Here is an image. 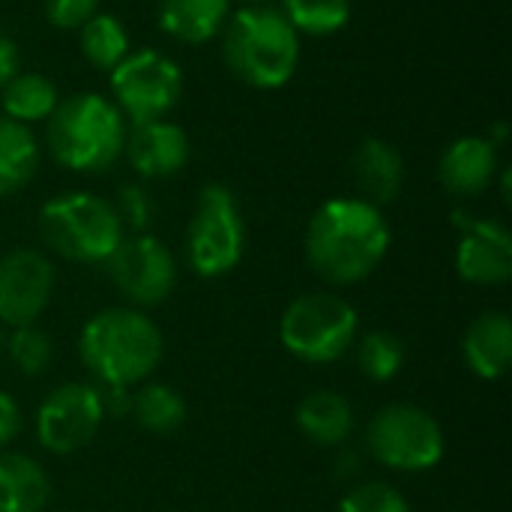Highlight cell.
I'll return each mask as SVG.
<instances>
[{
  "label": "cell",
  "mask_w": 512,
  "mask_h": 512,
  "mask_svg": "<svg viewBox=\"0 0 512 512\" xmlns=\"http://www.w3.org/2000/svg\"><path fill=\"white\" fill-rule=\"evenodd\" d=\"M129 165L144 177H171L189 159V138L171 120L135 123L123 144Z\"/></svg>",
  "instance_id": "5bb4252c"
},
{
  "label": "cell",
  "mask_w": 512,
  "mask_h": 512,
  "mask_svg": "<svg viewBox=\"0 0 512 512\" xmlns=\"http://www.w3.org/2000/svg\"><path fill=\"white\" fill-rule=\"evenodd\" d=\"M54 291V270L45 255L18 249L0 258V321L24 327L39 318Z\"/></svg>",
  "instance_id": "7c38bea8"
},
{
  "label": "cell",
  "mask_w": 512,
  "mask_h": 512,
  "mask_svg": "<svg viewBox=\"0 0 512 512\" xmlns=\"http://www.w3.org/2000/svg\"><path fill=\"white\" fill-rule=\"evenodd\" d=\"M354 183L369 204H390L405 180V162L393 144L384 138H366L351 159Z\"/></svg>",
  "instance_id": "2e32d148"
},
{
  "label": "cell",
  "mask_w": 512,
  "mask_h": 512,
  "mask_svg": "<svg viewBox=\"0 0 512 512\" xmlns=\"http://www.w3.org/2000/svg\"><path fill=\"white\" fill-rule=\"evenodd\" d=\"M246 3H249V6H261L264 0H246Z\"/></svg>",
  "instance_id": "d6a6232c"
},
{
  "label": "cell",
  "mask_w": 512,
  "mask_h": 512,
  "mask_svg": "<svg viewBox=\"0 0 512 512\" xmlns=\"http://www.w3.org/2000/svg\"><path fill=\"white\" fill-rule=\"evenodd\" d=\"M357 363H360L366 378H372V381H393L402 372L405 345L399 342V336H393L387 330H375V333L363 336V342L357 348Z\"/></svg>",
  "instance_id": "484cf974"
},
{
  "label": "cell",
  "mask_w": 512,
  "mask_h": 512,
  "mask_svg": "<svg viewBox=\"0 0 512 512\" xmlns=\"http://www.w3.org/2000/svg\"><path fill=\"white\" fill-rule=\"evenodd\" d=\"M114 210L120 216V225H129L132 231H144L153 222V198L147 195L144 186H135V183L120 186Z\"/></svg>",
  "instance_id": "f1b7e54d"
},
{
  "label": "cell",
  "mask_w": 512,
  "mask_h": 512,
  "mask_svg": "<svg viewBox=\"0 0 512 512\" xmlns=\"http://www.w3.org/2000/svg\"><path fill=\"white\" fill-rule=\"evenodd\" d=\"M126 144V117L99 93L60 99L48 117V150L69 171L96 174L117 162Z\"/></svg>",
  "instance_id": "3957f363"
},
{
  "label": "cell",
  "mask_w": 512,
  "mask_h": 512,
  "mask_svg": "<svg viewBox=\"0 0 512 512\" xmlns=\"http://www.w3.org/2000/svg\"><path fill=\"white\" fill-rule=\"evenodd\" d=\"M105 420L99 387L90 384H63L48 393L39 405L36 435L48 453L66 456L93 441Z\"/></svg>",
  "instance_id": "30bf717a"
},
{
  "label": "cell",
  "mask_w": 512,
  "mask_h": 512,
  "mask_svg": "<svg viewBox=\"0 0 512 512\" xmlns=\"http://www.w3.org/2000/svg\"><path fill=\"white\" fill-rule=\"evenodd\" d=\"M48 501V474L30 456L0 453V512H42Z\"/></svg>",
  "instance_id": "ac0fdd59"
},
{
  "label": "cell",
  "mask_w": 512,
  "mask_h": 512,
  "mask_svg": "<svg viewBox=\"0 0 512 512\" xmlns=\"http://www.w3.org/2000/svg\"><path fill=\"white\" fill-rule=\"evenodd\" d=\"M129 411L135 414L141 429L156 435L177 432L186 420V405L177 396V390H171L168 384H150L141 393H135Z\"/></svg>",
  "instance_id": "cb8c5ba5"
},
{
  "label": "cell",
  "mask_w": 512,
  "mask_h": 512,
  "mask_svg": "<svg viewBox=\"0 0 512 512\" xmlns=\"http://www.w3.org/2000/svg\"><path fill=\"white\" fill-rule=\"evenodd\" d=\"M498 171V147L483 135H468L453 141L441 156V183L462 198L480 195L492 186Z\"/></svg>",
  "instance_id": "9a60e30c"
},
{
  "label": "cell",
  "mask_w": 512,
  "mask_h": 512,
  "mask_svg": "<svg viewBox=\"0 0 512 512\" xmlns=\"http://www.w3.org/2000/svg\"><path fill=\"white\" fill-rule=\"evenodd\" d=\"M339 512H411L408 501L387 483H366V486H357L351 489L342 504Z\"/></svg>",
  "instance_id": "83f0119b"
},
{
  "label": "cell",
  "mask_w": 512,
  "mask_h": 512,
  "mask_svg": "<svg viewBox=\"0 0 512 512\" xmlns=\"http://www.w3.org/2000/svg\"><path fill=\"white\" fill-rule=\"evenodd\" d=\"M279 12L297 33L327 36L348 24L351 0H282Z\"/></svg>",
  "instance_id": "d4e9b609"
},
{
  "label": "cell",
  "mask_w": 512,
  "mask_h": 512,
  "mask_svg": "<svg viewBox=\"0 0 512 512\" xmlns=\"http://www.w3.org/2000/svg\"><path fill=\"white\" fill-rule=\"evenodd\" d=\"M9 357L24 375H39L48 369L54 348H51V339L45 330L24 324V327H15V333L9 339Z\"/></svg>",
  "instance_id": "4316f807"
},
{
  "label": "cell",
  "mask_w": 512,
  "mask_h": 512,
  "mask_svg": "<svg viewBox=\"0 0 512 512\" xmlns=\"http://www.w3.org/2000/svg\"><path fill=\"white\" fill-rule=\"evenodd\" d=\"M111 90L117 99V111L135 123L162 120L183 93L180 66L162 51L141 48L129 51L111 69Z\"/></svg>",
  "instance_id": "9c48e42d"
},
{
  "label": "cell",
  "mask_w": 512,
  "mask_h": 512,
  "mask_svg": "<svg viewBox=\"0 0 512 512\" xmlns=\"http://www.w3.org/2000/svg\"><path fill=\"white\" fill-rule=\"evenodd\" d=\"M465 360L474 369V375L486 381H495L510 369L512 324L504 312H486L468 327Z\"/></svg>",
  "instance_id": "e0dca14e"
},
{
  "label": "cell",
  "mask_w": 512,
  "mask_h": 512,
  "mask_svg": "<svg viewBox=\"0 0 512 512\" xmlns=\"http://www.w3.org/2000/svg\"><path fill=\"white\" fill-rule=\"evenodd\" d=\"M162 357L159 327L135 309H105L81 333V360L108 387L144 381Z\"/></svg>",
  "instance_id": "277c9868"
},
{
  "label": "cell",
  "mask_w": 512,
  "mask_h": 512,
  "mask_svg": "<svg viewBox=\"0 0 512 512\" xmlns=\"http://www.w3.org/2000/svg\"><path fill=\"white\" fill-rule=\"evenodd\" d=\"M99 0H45V15L54 27L78 30L87 18L96 15Z\"/></svg>",
  "instance_id": "f546056e"
},
{
  "label": "cell",
  "mask_w": 512,
  "mask_h": 512,
  "mask_svg": "<svg viewBox=\"0 0 512 512\" xmlns=\"http://www.w3.org/2000/svg\"><path fill=\"white\" fill-rule=\"evenodd\" d=\"M297 426L300 432L321 447H336L342 441H348L351 429H354V411L351 402L333 390H318L309 393L300 408H297Z\"/></svg>",
  "instance_id": "ffe728a7"
},
{
  "label": "cell",
  "mask_w": 512,
  "mask_h": 512,
  "mask_svg": "<svg viewBox=\"0 0 512 512\" xmlns=\"http://www.w3.org/2000/svg\"><path fill=\"white\" fill-rule=\"evenodd\" d=\"M39 165V147L24 123L0 117V195L18 192Z\"/></svg>",
  "instance_id": "7402d4cb"
},
{
  "label": "cell",
  "mask_w": 512,
  "mask_h": 512,
  "mask_svg": "<svg viewBox=\"0 0 512 512\" xmlns=\"http://www.w3.org/2000/svg\"><path fill=\"white\" fill-rule=\"evenodd\" d=\"M18 429H21L18 405H15L6 393H0V447H3L6 441H12V438L18 435Z\"/></svg>",
  "instance_id": "4dcf8cb0"
},
{
  "label": "cell",
  "mask_w": 512,
  "mask_h": 512,
  "mask_svg": "<svg viewBox=\"0 0 512 512\" xmlns=\"http://www.w3.org/2000/svg\"><path fill=\"white\" fill-rule=\"evenodd\" d=\"M390 249L384 213L363 198H333L321 204L306 231L312 270L333 285H354L375 273Z\"/></svg>",
  "instance_id": "6da1fadb"
},
{
  "label": "cell",
  "mask_w": 512,
  "mask_h": 512,
  "mask_svg": "<svg viewBox=\"0 0 512 512\" xmlns=\"http://www.w3.org/2000/svg\"><path fill=\"white\" fill-rule=\"evenodd\" d=\"M0 90H3L0 99H3L6 117L24 126L36 120H48L60 102L54 81L39 72H15Z\"/></svg>",
  "instance_id": "44dd1931"
},
{
  "label": "cell",
  "mask_w": 512,
  "mask_h": 512,
  "mask_svg": "<svg viewBox=\"0 0 512 512\" xmlns=\"http://www.w3.org/2000/svg\"><path fill=\"white\" fill-rule=\"evenodd\" d=\"M222 54L228 69L258 90L291 81L300 60V36L279 9L246 6L225 27Z\"/></svg>",
  "instance_id": "7a4b0ae2"
},
{
  "label": "cell",
  "mask_w": 512,
  "mask_h": 512,
  "mask_svg": "<svg viewBox=\"0 0 512 512\" xmlns=\"http://www.w3.org/2000/svg\"><path fill=\"white\" fill-rule=\"evenodd\" d=\"M366 447L393 471H429L444 456V432L417 405H387L369 423Z\"/></svg>",
  "instance_id": "ba28073f"
},
{
  "label": "cell",
  "mask_w": 512,
  "mask_h": 512,
  "mask_svg": "<svg viewBox=\"0 0 512 512\" xmlns=\"http://www.w3.org/2000/svg\"><path fill=\"white\" fill-rule=\"evenodd\" d=\"M39 234L57 255L81 264H99L108 261L120 246L123 225L114 204L105 198L90 192H69L51 198L39 210Z\"/></svg>",
  "instance_id": "5b68a950"
},
{
  "label": "cell",
  "mask_w": 512,
  "mask_h": 512,
  "mask_svg": "<svg viewBox=\"0 0 512 512\" xmlns=\"http://www.w3.org/2000/svg\"><path fill=\"white\" fill-rule=\"evenodd\" d=\"M228 21V0H162L159 27L186 45L213 39Z\"/></svg>",
  "instance_id": "d6986e66"
},
{
  "label": "cell",
  "mask_w": 512,
  "mask_h": 512,
  "mask_svg": "<svg viewBox=\"0 0 512 512\" xmlns=\"http://www.w3.org/2000/svg\"><path fill=\"white\" fill-rule=\"evenodd\" d=\"M78 42L87 63L108 72L129 54V33L123 21L111 12H96L93 18H87L78 27Z\"/></svg>",
  "instance_id": "603a6c76"
},
{
  "label": "cell",
  "mask_w": 512,
  "mask_h": 512,
  "mask_svg": "<svg viewBox=\"0 0 512 512\" xmlns=\"http://www.w3.org/2000/svg\"><path fill=\"white\" fill-rule=\"evenodd\" d=\"M243 216L228 186L210 183L198 195L195 216L186 234V255L198 276H222L237 267L243 255Z\"/></svg>",
  "instance_id": "52a82bcc"
},
{
  "label": "cell",
  "mask_w": 512,
  "mask_h": 512,
  "mask_svg": "<svg viewBox=\"0 0 512 512\" xmlns=\"http://www.w3.org/2000/svg\"><path fill=\"white\" fill-rule=\"evenodd\" d=\"M462 237L456 246V267L465 282L474 285H504L512 276L510 231L492 219L456 216Z\"/></svg>",
  "instance_id": "4fadbf2b"
},
{
  "label": "cell",
  "mask_w": 512,
  "mask_h": 512,
  "mask_svg": "<svg viewBox=\"0 0 512 512\" xmlns=\"http://www.w3.org/2000/svg\"><path fill=\"white\" fill-rule=\"evenodd\" d=\"M282 345L306 363H333L357 339V312L336 294L297 297L279 324Z\"/></svg>",
  "instance_id": "8992f818"
},
{
  "label": "cell",
  "mask_w": 512,
  "mask_h": 512,
  "mask_svg": "<svg viewBox=\"0 0 512 512\" xmlns=\"http://www.w3.org/2000/svg\"><path fill=\"white\" fill-rule=\"evenodd\" d=\"M0 348H3V333H0Z\"/></svg>",
  "instance_id": "836d02e7"
},
{
  "label": "cell",
  "mask_w": 512,
  "mask_h": 512,
  "mask_svg": "<svg viewBox=\"0 0 512 512\" xmlns=\"http://www.w3.org/2000/svg\"><path fill=\"white\" fill-rule=\"evenodd\" d=\"M18 72V48L15 42L0 30V87Z\"/></svg>",
  "instance_id": "1f68e13d"
},
{
  "label": "cell",
  "mask_w": 512,
  "mask_h": 512,
  "mask_svg": "<svg viewBox=\"0 0 512 512\" xmlns=\"http://www.w3.org/2000/svg\"><path fill=\"white\" fill-rule=\"evenodd\" d=\"M111 282L138 306H159L177 282V267L168 246L150 234L120 240L108 258Z\"/></svg>",
  "instance_id": "8fae6325"
}]
</instances>
